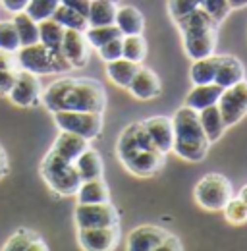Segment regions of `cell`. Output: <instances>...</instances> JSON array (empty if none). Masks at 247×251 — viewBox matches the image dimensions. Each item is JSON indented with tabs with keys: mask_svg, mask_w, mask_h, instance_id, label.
Instances as JSON below:
<instances>
[{
	"mask_svg": "<svg viewBox=\"0 0 247 251\" xmlns=\"http://www.w3.org/2000/svg\"><path fill=\"white\" fill-rule=\"evenodd\" d=\"M41 104L49 112L81 110L102 114L106 93L104 87L91 77H60L43 89Z\"/></svg>",
	"mask_w": 247,
	"mask_h": 251,
	"instance_id": "cell-1",
	"label": "cell"
},
{
	"mask_svg": "<svg viewBox=\"0 0 247 251\" xmlns=\"http://www.w3.org/2000/svg\"><path fill=\"white\" fill-rule=\"evenodd\" d=\"M116 155L125 170L139 178H151L164 164V155L153 145L141 122L129 124L120 133Z\"/></svg>",
	"mask_w": 247,
	"mask_h": 251,
	"instance_id": "cell-2",
	"label": "cell"
},
{
	"mask_svg": "<svg viewBox=\"0 0 247 251\" xmlns=\"http://www.w3.org/2000/svg\"><path fill=\"white\" fill-rule=\"evenodd\" d=\"M176 25L182 33L184 49L191 60L213 56L218 41V24L215 20L197 8L195 12L176 20Z\"/></svg>",
	"mask_w": 247,
	"mask_h": 251,
	"instance_id": "cell-3",
	"label": "cell"
},
{
	"mask_svg": "<svg viewBox=\"0 0 247 251\" xmlns=\"http://www.w3.org/2000/svg\"><path fill=\"white\" fill-rule=\"evenodd\" d=\"M172 126H174L172 151L178 157L187 162H199L207 157L211 143L201 127L199 114L195 110L182 106L180 110H176V114L172 118Z\"/></svg>",
	"mask_w": 247,
	"mask_h": 251,
	"instance_id": "cell-4",
	"label": "cell"
},
{
	"mask_svg": "<svg viewBox=\"0 0 247 251\" xmlns=\"http://www.w3.org/2000/svg\"><path fill=\"white\" fill-rule=\"evenodd\" d=\"M39 172H41V178L45 180V184L62 197L75 195V191L81 186V178L75 170V164L58 157L54 151H49L45 155Z\"/></svg>",
	"mask_w": 247,
	"mask_h": 251,
	"instance_id": "cell-5",
	"label": "cell"
},
{
	"mask_svg": "<svg viewBox=\"0 0 247 251\" xmlns=\"http://www.w3.org/2000/svg\"><path fill=\"white\" fill-rule=\"evenodd\" d=\"M16 62L20 70H25L35 75H49V74H60V72H70L72 66L64 58V54H56L43 47L41 43H35L29 47H20L16 52Z\"/></svg>",
	"mask_w": 247,
	"mask_h": 251,
	"instance_id": "cell-6",
	"label": "cell"
},
{
	"mask_svg": "<svg viewBox=\"0 0 247 251\" xmlns=\"http://www.w3.org/2000/svg\"><path fill=\"white\" fill-rule=\"evenodd\" d=\"M197 205L207 211H222L224 205L234 197L232 184L222 174H207L203 176L193 189Z\"/></svg>",
	"mask_w": 247,
	"mask_h": 251,
	"instance_id": "cell-7",
	"label": "cell"
},
{
	"mask_svg": "<svg viewBox=\"0 0 247 251\" xmlns=\"http://www.w3.org/2000/svg\"><path fill=\"white\" fill-rule=\"evenodd\" d=\"M52 118L60 131L75 133L87 141L99 137V133L102 131V114L99 112L60 110V112H52Z\"/></svg>",
	"mask_w": 247,
	"mask_h": 251,
	"instance_id": "cell-8",
	"label": "cell"
},
{
	"mask_svg": "<svg viewBox=\"0 0 247 251\" xmlns=\"http://www.w3.org/2000/svg\"><path fill=\"white\" fill-rule=\"evenodd\" d=\"M226 127L242 122L247 116V79L222 89L216 102Z\"/></svg>",
	"mask_w": 247,
	"mask_h": 251,
	"instance_id": "cell-9",
	"label": "cell"
},
{
	"mask_svg": "<svg viewBox=\"0 0 247 251\" xmlns=\"http://www.w3.org/2000/svg\"><path fill=\"white\" fill-rule=\"evenodd\" d=\"M74 220L77 228H104V226H118L120 217L110 201L95 203V205L77 203Z\"/></svg>",
	"mask_w": 247,
	"mask_h": 251,
	"instance_id": "cell-10",
	"label": "cell"
},
{
	"mask_svg": "<svg viewBox=\"0 0 247 251\" xmlns=\"http://www.w3.org/2000/svg\"><path fill=\"white\" fill-rule=\"evenodd\" d=\"M41 95H43L41 77L25 72V70H20L18 77L8 93V100L20 108H31V106L41 104Z\"/></svg>",
	"mask_w": 247,
	"mask_h": 251,
	"instance_id": "cell-11",
	"label": "cell"
},
{
	"mask_svg": "<svg viewBox=\"0 0 247 251\" xmlns=\"http://www.w3.org/2000/svg\"><path fill=\"white\" fill-rule=\"evenodd\" d=\"M77 242L83 251H114L120 242V228H77Z\"/></svg>",
	"mask_w": 247,
	"mask_h": 251,
	"instance_id": "cell-12",
	"label": "cell"
},
{
	"mask_svg": "<svg viewBox=\"0 0 247 251\" xmlns=\"http://www.w3.org/2000/svg\"><path fill=\"white\" fill-rule=\"evenodd\" d=\"M62 54L72 68H85L89 62V43L83 31L66 29L62 39Z\"/></svg>",
	"mask_w": 247,
	"mask_h": 251,
	"instance_id": "cell-13",
	"label": "cell"
},
{
	"mask_svg": "<svg viewBox=\"0 0 247 251\" xmlns=\"http://www.w3.org/2000/svg\"><path fill=\"white\" fill-rule=\"evenodd\" d=\"M141 126L145 127V131L151 137L153 145L162 155L172 151V145H174L172 118H168V116H153V118H147L145 122H141Z\"/></svg>",
	"mask_w": 247,
	"mask_h": 251,
	"instance_id": "cell-14",
	"label": "cell"
},
{
	"mask_svg": "<svg viewBox=\"0 0 247 251\" xmlns=\"http://www.w3.org/2000/svg\"><path fill=\"white\" fill-rule=\"evenodd\" d=\"M168 236L166 230L158 228V226H137L127 234V242H125V250L127 251H153L164 238Z\"/></svg>",
	"mask_w": 247,
	"mask_h": 251,
	"instance_id": "cell-15",
	"label": "cell"
},
{
	"mask_svg": "<svg viewBox=\"0 0 247 251\" xmlns=\"http://www.w3.org/2000/svg\"><path fill=\"white\" fill-rule=\"evenodd\" d=\"M127 91L139 100H151L160 95V79L151 68L139 64L131 83L127 85Z\"/></svg>",
	"mask_w": 247,
	"mask_h": 251,
	"instance_id": "cell-16",
	"label": "cell"
},
{
	"mask_svg": "<svg viewBox=\"0 0 247 251\" xmlns=\"http://www.w3.org/2000/svg\"><path fill=\"white\" fill-rule=\"evenodd\" d=\"M246 79V68L234 56H218V68H216L215 83L218 87L226 89Z\"/></svg>",
	"mask_w": 247,
	"mask_h": 251,
	"instance_id": "cell-17",
	"label": "cell"
},
{
	"mask_svg": "<svg viewBox=\"0 0 247 251\" xmlns=\"http://www.w3.org/2000/svg\"><path fill=\"white\" fill-rule=\"evenodd\" d=\"M87 147H89L87 139H83L75 133H70V131H60L58 137L54 139L50 151H54L58 157L66 158L70 162H75V158L79 157Z\"/></svg>",
	"mask_w": 247,
	"mask_h": 251,
	"instance_id": "cell-18",
	"label": "cell"
},
{
	"mask_svg": "<svg viewBox=\"0 0 247 251\" xmlns=\"http://www.w3.org/2000/svg\"><path fill=\"white\" fill-rule=\"evenodd\" d=\"M222 93V87H218L216 83H207V85H193V89L185 97V104L187 108L199 112L203 108H209L218 102V97Z\"/></svg>",
	"mask_w": 247,
	"mask_h": 251,
	"instance_id": "cell-19",
	"label": "cell"
},
{
	"mask_svg": "<svg viewBox=\"0 0 247 251\" xmlns=\"http://www.w3.org/2000/svg\"><path fill=\"white\" fill-rule=\"evenodd\" d=\"M114 25L122 35H141L145 29V18L135 6H118Z\"/></svg>",
	"mask_w": 247,
	"mask_h": 251,
	"instance_id": "cell-20",
	"label": "cell"
},
{
	"mask_svg": "<svg viewBox=\"0 0 247 251\" xmlns=\"http://www.w3.org/2000/svg\"><path fill=\"white\" fill-rule=\"evenodd\" d=\"M75 197H77V203H83V205L106 203V201H110V189L102 178L85 180L75 191Z\"/></svg>",
	"mask_w": 247,
	"mask_h": 251,
	"instance_id": "cell-21",
	"label": "cell"
},
{
	"mask_svg": "<svg viewBox=\"0 0 247 251\" xmlns=\"http://www.w3.org/2000/svg\"><path fill=\"white\" fill-rule=\"evenodd\" d=\"M74 164H75V170H77L81 182H85V180H95V178H102V172H104L102 158H100V155H99L95 149H91V147H87L79 157L75 158Z\"/></svg>",
	"mask_w": 247,
	"mask_h": 251,
	"instance_id": "cell-22",
	"label": "cell"
},
{
	"mask_svg": "<svg viewBox=\"0 0 247 251\" xmlns=\"http://www.w3.org/2000/svg\"><path fill=\"white\" fill-rule=\"evenodd\" d=\"M197 114H199V122H201V127H203V131H205L209 143L218 141V139L222 137L224 129H226V124H224V120H222V114H220L218 106L213 104V106H209V108L199 110Z\"/></svg>",
	"mask_w": 247,
	"mask_h": 251,
	"instance_id": "cell-23",
	"label": "cell"
},
{
	"mask_svg": "<svg viewBox=\"0 0 247 251\" xmlns=\"http://www.w3.org/2000/svg\"><path fill=\"white\" fill-rule=\"evenodd\" d=\"M118 4L112 0H91L89 12H87V24L95 25H112L116 18Z\"/></svg>",
	"mask_w": 247,
	"mask_h": 251,
	"instance_id": "cell-24",
	"label": "cell"
},
{
	"mask_svg": "<svg viewBox=\"0 0 247 251\" xmlns=\"http://www.w3.org/2000/svg\"><path fill=\"white\" fill-rule=\"evenodd\" d=\"M216 68H218V54L193 60L191 70H189V79H191V83H193V85L215 83Z\"/></svg>",
	"mask_w": 247,
	"mask_h": 251,
	"instance_id": "cell-25",
	"label": "cell"
},
{
	"mask_svg": "<svg viewBox=\"0 0 247 251\" xmlns=\"http://www.w3.org/2000/svg\"><path fill=\"white\" fill-rule=\"evenodd\" d=\"M137 68H139V64L129 62L125 58H118V60L106 62V75H108V79L114 85H118L122 89H127V85L131 83Z\"/></svg>",
	"mask_w": 247,
	"mask_h": 251,
	"instance_id": "cell-26",
	"label": "cell"
},
{
	"mask_svg": "<svg viewBox=\"0 0 247 251\" xmlns=\"http://www.w3.org/2000/svg\"><path fill=\"white\" fill-rule=\"evenodd\" d=\"M64 27L60 24H56L52 18L39 22V43L43 47H47L49 50L60 54L62 52V39H64Z\"/></svg>",
	"mask_w": 247,
	"mask_h": 251,
	"instance_id": "cell-27",
	"label": "cell"
},
{
	"mask_svg": "<svg viewBox=\"0 0 247 251\" xmlns=\"http://www.w3.org/2000/svg\"><path fill=\"white\" fill-rule=\"evenodd\" d=\"M12 22H14V25H16V31H18L20 45H22V47H29V45L39 43V24H37L33 18H29L25 12L14 14Z\"/></svg>",
	"mask_w": 247,
	"mask_h": 251,
	"instance_id": "cell-28",
	"label": "cell"
},
{
	"mask_svg": "<svg viewBox=\"0 0 247 251\" xmlns=\"http://www.w3.org/2000/svg\"><path fill=\"white\" fill-rule=\"evenodd\" d=\"M18 72H20V66L16 62V54L0 50V97H8L18 77Z\"/></svg>",
	"mask_w": 247,
	"mask_h": 251,
	"instance_id": "cell-29",
	"label": "cell"
},
{
	"mask_svg": "<svg viewBox=\"0 0 247 251\" xmlns=\"http://www.w3.org/2000/svg\"><path fill=\"white\" fill-rule=\"evenodd\" d=\"M147 56V41L143 35H122V58L141 64Z\"/></svg>",
	"mask_w": 247,
	"mask_h": 251,
	"instance_id": "cell-30",
	"label": "cell"
},
{
	"mask_svg": "<svg viewBox=\"0 0 247 251\" xmlns=\"http://www.w3.org/2000/svg\"><path fill=\"white\" fill-rule=\"evenodd\" d=\"M52 20H54L56 24H60L64 29L85 31V29L89 27V24H87V18H85V16H81L79 12H75V10H72V8L64 6V4H60V6L56 8V12L52 14Z\"/></svg>",
	"mask_w": 247,
	"mask_h": 251,
	"instance_id": "cell-31",
	"label": "cell"
},
{
	"mask_svg": "<svg viewBox=\"0 0 247 251\" xmlns=\"http://www.w3.org/2000/svg\"><path fill=\"white\" fill-rule=\"evenodd\" d=\"M83 35H85L89 47H93V49H100L102 45L110 43L112 39L122 37L120 29H118L114 24H112V25H95V27L89 25V27L83 31Z\"/></svg>",
	"mask_w": 247,
	"mask_h": 251,
	"instance_id": "cell-32",
	"label": "cell"
},
{
	"mask_svg": "<svg viewBox=\"0 0 247 251\" xmlns=\"http://www.w3.org/2000/svg\"><path fill=\"white\" fill-rule=\"evenodd\" d=\"M58 6H60V0H29L24 12L39 24V22L50 20Z\"/></svg>",
	"mask_w": 247,
	"mask_h": 251,
	"instance_id": "cell-33",
	"label": "cell"
},
{
	"mask_svg": "<svg viewBox=\"0 0 247 251\" xmlns=\"http://www.w3.org/2000/svg\"><path fill=\"white\" fill-rule=\"evenodd\" d=\"M20 37L16 31V25L12 20H2L0 22V50L16 54L20 50Z\"/></svg>",
	"mask_w": 247,
	"mask_h": 251,
	"instance_id": "cell-34",
	"label": "cell"
},
{
	"mask_svg": "<svg viewBox=\"0 0 247 251\" xmlns=\"http://www.w3.org/2000/svg\"><path fill=\"white\" fill-rule=\"evenodd\" d=\"M222 213H224V217H226V220H228L230 224L240 226V224H246L247 222V205L240 197H232V199L224 205Z\"/></svg>",
	"mask_w": 247,
	"mask_h": 251,
	"instance_id": "cell-35",
	"label": "cell"
},
{
	"mask_svg": "<svg viewBox=\"0 0 247 251\" xmlns=\"http://www.w3.org/2000/svg\"><path fill=\"white\" fill-rule=\"evenodd\" d=\"M35 236H39V234L33 230H27V228H20L6 240V244L2 246V251H25Z\"/></svg>",
	"mask_w": 247,
	"mask_h": 251,
	"instance_id": "cell-36",
	"label": "cell"
},
{
	"mask_svg": "<svg viewBox=\"0 0 247 251\" xmlns=\"http://www.w3.org/2000/svg\"><path fill=\"white\" fill-rule=\"evenodd\" d=\"M199 8H201L203 12H207L216 24H222V22L228 18V14L232 12L228 0H201Z\"/></svg>",
	"mask_w": 247,
	"mask_h": 251,
	"instance_id": "cell-37",
	"label": "cell"
},
{
	"mask_svg": "<svg viewBox=\"0 0 247 251\" xmlns=\"http://www.w3.org/2000/svg\"><path fill=\"white\" fill-rule=\"evenodd\" d=\"M201 0H168V12L172 16V20H180L187 14L195 12L199 8Z\"/></svg>",
	"mask_w": 247,
	"mask_h": 251,
	"instance_id": "cell-38",
	"label": "cell"
},
{
	"mask_svg": "<svg viewBox=\"0 0 247 251\" xmlns=\"http://www.w3.org/2000/svg\"><path fill=\"white\" fill-rule=\"evenodd\" d=\"M97 50H99V56H100L104 62H112V60L122 58V37L112 39L110 43L102 45V47L97 49Z\"/></svg>",
	"mask_w": 247,
	"mask_h": 251,
	"instance_id": "cell-39",
	"label": "cell"
},
{
	"mask_svg": "<svg viewBox=\"0 0 247 251\" xmlns=\"http://www.w3.org/2000/svg\"><path fill=\"white\" fill-rule=\"evenodd\" d=\"M153 251H182V244H180V240L176 238V236H166Z\"/></svg>",
	"mask_w": 247,
	"mask_h": 251,
	"instance_id": "cell-40",
	"label": "cell"
},
{
	"mask_svg": "<svg viewBox=\"0 0 247 251\" xmlns=\"http://www.w3.org/2000/svg\"><path fill=\"white\" fill-rule=\"evenodd\" d=\"M27 2H29V0H0V6H2L6 12H10V14L14 16V14H18V12H24L25 6H27Z\"/></svg>",
	"mask_w": 247,
	"mask_h": 251,
	"instance_id": "cell-41",
	"label": "cell"
},
{
	"mask_svg": "<svg viewBox=\"0 0 247 251\" xmlns=\"http://www.w3.org/2000/svg\"><path fill=\"white\" fill-rule=\"evenodd\" d=\"M60 4L68 6V8H72V10H75V12H79L81 16H85V18H87V12H89V4H91V0H60Z\"/></svg>",
	"mask_w": 247,
	"mask_h": 251,
	"instance_id": "cell-42",
	"label": "cell"
},
{
	"mask_svg": "<svg viewBox=\"0 0 247 251\" xmlns=\"http://www.w3.org/2000/svg\"><path fill=\"white\" fill-rule=\"evenodd\" d=\"M8 172H10V162H8V155H6L4 147L0 145V180H2V178H6V176H8Z\"/></svg>",
	"mask_w": 247,
	"mask_h": 251,
	"instance_id": "cell-43",
	"label": "cell"
},
{
	"mask_svg": "<svg viewBox=\"0 0 247 251\" xmlns=\"http://www.w3.org/2000/svg\"><path fill=\"white\" fill-rule=\"evenodd\" d=\"M25 251H49V246L45 244V240H43L41 236H35L29 242V246H27Z\"/></svg>",
	"mask_w": 247,
	"mask_h": 251,
	"instance_id": "cell-44",
	"label": "cell"
},
{
	"mask_svg": "<svg viewBox=\"0 0 247 251\" xmlns=\"http://www.w3.org/2000/svg\"><path fill=\"white\" fill-rule=\"evenodd\" d=\"M228 4L232 10H240V8H246L247 0H228Z\"/></svg>",
	"mask_w": 247,
	"mask_h": 251,
	"instance_id": "cell-45",
	"label": "cell"
},
{
	"mask_svg": "<svg viewBox=\"0 0 247 251\" xmlns=\"http://www.w3.org/2000/svg\"><path fill=\"white\" fill-rule=\"evenodd\" d=\"M238 197H240V199L247 205V186H244V188L240 189V195H238Z\"/></svg>",
	"mask_w": 247,
	"mask_h": 251,
	"instance_id": "cell-46",
	"label": "cell"
}]
</instances>
